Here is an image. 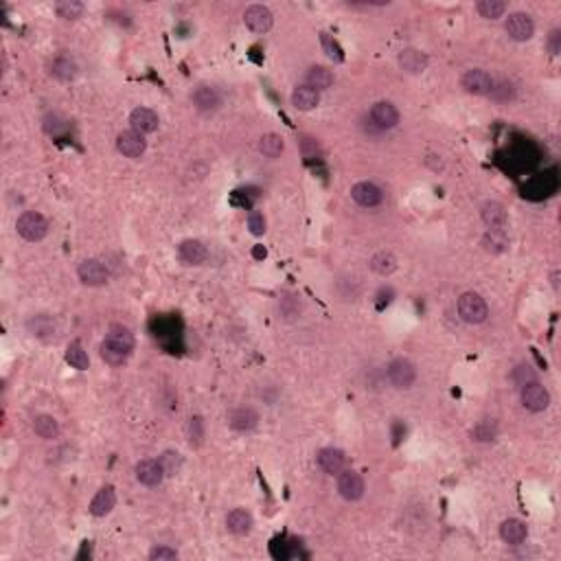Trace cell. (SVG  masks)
I'll return each mask as SVG.
<instances>
[{"instance_id":"obj_44","label":"cell","mask_w":561,"mask_h":561,"mask_svg":"<svg viewBox=\"0 0 561 561\" xmlns=\"http://www.w3.org/2000/svg\"><path fill=\"white\" fill-rule=\"evenodd\" d=\"M248 230L252 232V235H263L265 232V217L261 215V213H257V211H252L250 215H248Z\"/></svg>"},{"instance_id":"obj_22","label":"cell","mask_w":561,"mask_h":561,"mask_svg":"<svg viewBox=\"0 0 561 561\" xmlns=\"http://www.w3.org/2000/svg\"><path fill=\"white\" fill-rule=\"evenodd\" d=\"M114 507H116V491L112 485H105L95 493L88 511H91V515H95V518H105Z\"/></svg>"},{"instance_id":"obj_23","label":"cell","mask_w":561,"mask_h":561,"mask_svg":"<svg viewBox=\"0 0 561 561\" xmlns=\"http://www.w3.org/2000/svg\"><path fill=\"white\" fill-rule=\"evenodd\" d=\"M228 426L235 432H252L259 426V415L252 408H235L228 412Z\"/></svg>"},{"instance_id":"obj_37","label":"cell","mask_w":561,"mask_h":561,"mask_svg":"<svg viewBox=\"0 0 561 561\" xmlns=\"http://www.w3.org/2000/svg\"><path fill=\"white\" fill-rule=\"evenodd\" d=\"M476 11L487 20H495L507 14V3H502V0H480L476 5Z\"/></svg>"},{"instance_id":"obj_14","label":"cell","mask_w":561,"mask_h":561,"mask_svg":"<svg viewBox=\"0 0 561 561\" xmlns=\"http://www.w3.org/2000/svg\"><path fill=\"white\" fill-rule=\"evenodd\" d=\"M134 474H136V480L145 487H158L167 476H165V471L160 467L158 460L154 458H143L136 463L134 467Z\"/></svg>"},{"instance_id":"obj_30","label":"cell","mask_w":561,"mask_h":561,"mask_svg":"<svg viewBox=\"0 0 561 561\" xmlns=\"http://www.w3.org/2000/svg\"><path fill=\"white\" fill-rule=\"evenodd\" d=\"M34 432L44 441H53L60 436V423L51 415H38L34 419Z\"/></svg>"},{"instance_id":"obj_7","label":"cell","mask_w":561,"mask_h":561,"mask_svg":"<svg viewBox=\"0 0 561 561\" xmlns=\"http://www.w3.org/2000/svg\"><path fill=\"white\" fill-rule=\"evenodd\" d=\"M77 277L88 287H101L110 281V270H108V265H103L99 259H86L79 263Z\"/></svg>"},{"instance_id":"obj_34","label":"cell","mask_w":561,"mask_h":561,"mask_svg":"<svg viewBox=\"0 0 561 561\" xmlns=\"http://www.w3.org/2000/svg\"><path fill=\"white\" fill-rule=\"evenodd\" d=\"M158 463H160V467H163V471H165V476H167V478L178 476L180 471H182V467H185L182 456H180L178 452H173V450L163 452V454L158 456Z\"/></svg>"},{"instance_id":"obj_2","label":"cell","mask_w":561,"mask_h":561,"mask_svg":"<svg viewBox=\"0 0 561 561\" xmlns=\"http://www.w3.org/2000/svg\"><path fill=\"white\" fill-rule=\"evenodd\" d=\"M16 230L24 242L38 244L48 235V222L38 211H24L16 222Z\"/></svg>"},{"instance_id":"obj_11","label":"cell","mask_w":561,"mask_h":561,"mask_svg":"<svg viewBox=\"0 0 561 561\" xmlns=\"http://www.w3.org/2000/svg\"><path fill=\"white\" fill-rule=\"evenodd\" d=\"M369 116H371V123L377 130H393L399 125V110L391 101H377L371 108Z\"/></svg>"},{"instance_id":"obj_20","label":"cell","mask_w":561,"mask_h":561,"mask_svg":"<svg viewBox=\"0 0 561 561\" xmlns=\"http://www.w3.org/2000/svg\"><path fill=\"white\" fill-rule=\"evenodd\" d=\"M399 68L408 75H421L428 68V55L419 48H403L397 57Z\"/></svg>"},{"instance_id":"obj_12","label":"cell","mask_w":561,"mask_h":561,"mask_svg":"<svg viewBox=\"0 0 561 561\" xmlns=\"http://www.w3.org/2000/svg\"><path fill=\"white\" fill-rule=\"evenodd\" d=\"M116 150L125 158H140L147 150V140L140 132L136 130H125L116 136Z\"/></svg>"},{"instance_id":"obj_42","label":"cell","mask_w":561,"mask_h":561,"mask_svg":"<svg viewBox=\"0 0 561 561\" xmlns=\"http://www.w3.org/2000/svg\"><path fill=\"white\" fill-rule=\"evenodd\" d=\"M299 147H301V154H303V158L307 160V163H312V160H318L320 158V145H318V140L316 138H312V136H303L301 138V143H299Z\"/></svg>"},{"instance_id":"obj_3","label":"cell","mask_w":561,"mask_h":561,"mask_svg":"<svg viewBox=\"0 0 561 561\" xmlns=\"http://www.w3.org/2000/svg\"><path fill=\"white\" fill-rule=\"evenodd\" d=\"M458 316H460L467 324H480V322H485L487 316H489L487 301L480 297L478 292H465V294H460V299H458Z\"/></svg>"},{"instance_id":"obj_36","label":"cell","mask_w":561,"mask_h":561,"mask_svg":"<svg viewBox=\"0 0 561 561\" xmlns=\"http://www.w3.org/2000/svg\"><path fill=\"white\" fill-rule=\"evenodd\" d=\"M187 438H189V446L191 448H200L204 438H206V426H204V419L200 415H193L189 421H187Z\"/></svg>"},{"instance_id":"obj_43","label":"cell","mask_w":561,"mask_h":561,"mask_svg":"<svg viewBox=\"0 0 561 561\" xmlns=\"http://www.w3.org/2000/svg\"><path fill=\"white\" fill-rule=\"evenodd\" d=\"M150 559L152 561H173V559H178V550L171 546H154L150 550Z\"/></svg>"},{"instance_id":"obj_1","label":"cell","mask_w":561,"mask_h":561,"mask_svg":"<svg viewBox=\"0 0 561 561\" xmlns=\"http://www.w3.org/2000/svg\"><path fill=\"white\" fill-rule=\"evenodd\" d=\"M134 334L125 327H112L101 342V358L110 366H121L134 351Z\"/></svg>"},{"instance_id":"obj_45","label":"cell","mask_w":561,"mask_h":561,"mask_svg":"<svg viewBox=\"0 0 561 561\" xmlns=\"http://www.w3.org/2000/svg\"><path fill=\"white\" fill-rule=\"evenodd\" d=\"M513 377H515V381L520 384V386H524V384H528V381H535V373L530 371V366H526V364L518 366Z\"/></svg>"},{"instance_id":"obj_27","label":"cell","mask_w":561,"mask_h":561,"mask_svg":"<svg viewBox=\"0 0 561 561\" xmlns=\"http://www.w3.org/2000/svg\"><path fill=\"white\" fill-rule=\"evenodd\" d=\"M289 101H292V105L297 108V110L309 112V110H314V108L320 103V93L314 91V88H309L307 83H305V86H297V88H294L292 97H289Z\"/></svg>"},{"instance_id":"obj_17","label":"cell","mask_w":561,"mask_h":561,"mask_svg":"<svg viewBox=\"0 0 561 561\" xmlns=\"http://www.w3.org/2000/svg\"><path fill=\"white\" fill-rule=\"evenodd\" d=\"M316 463H318V467L324 471V474L338 476L340 471L344 469L346 458H344V452L338 450V448H322L316 454Z\"/></svg>"},{"instance_id":"obj_10","label":"cell","mask_w":561,"mask_h":561,"mask_svg":"<svg viewBox=\"0 0 561 561\" xmlns=\"http://www.w3.org/2000/svg\"><path fill=\"white\" fill-rule=\"evenodd\" d=\"M244 22H246V26L250 29L252 34L263 36V34H268L270 29H272L274 16H272V11L265 7V5H250V7L244 11Z\"/></svg>"},{"instance_id":"obj_41","label":"cell","mask_w":561,"mask_h":561,"mask_svg":"<svg viewBox=\"0 0 561 561\" xmlns=\"http://www.w3.org/2000/svg\"><path fill=\"white\" fill-rule=\"evenodd\" d=\"M489 97L493 101H498V103H507V101H511L515 97V91H513V86L509 81H500V83L493 81V88H491Z\"/></svg>"},{"instance_id":"obj_29","label":"cell","mask_w":561,"mask_h":561,"mask_svg":"<svg viewBox=\"0 0 561 561\" xmlns=\"http://www.w3.org/2000/svg\"><path fill=\"white\" fill-rule=\"evenodd\" d=\"M483 248L491 254H502L509 248V237L505 230H487L483 235Z\"/></svg>"},{"instance_id":"obj_25","label":"cell","mask_w":561,"mask_h":561,"mask_svg":"<svg viewBox=\"0 0 561 561\" xmlns=\"http://www.w3.org/2000/svg\"><path fill=\"white\" fill-rule=\"evenodd\" d=\"M252 526H254V518L246 509H232L226 515V528L232 535H248L252 530Z\"/></svg>"},{"instance_id":"obj_33","label":"cell","mask_w":561,"mask_h":561,"mask_svg":"<svg viewBox=\"0 0 561 561\" xmlns=\"http://www.w3.org/2000/svg\"><path fill=\"white\" fill-rule=\"evenodd\" d=\"M64 358H66V362H68L73 369H77V371H88V366H91V358H88V353L83 351L81 342H77V340L66 346Z\"/></svg>"},{"instance_id":"obj_15","label":"cell","mask_w":561,"mask_h":561,"mask_svg":"<svg viewBox=\"0 0 561 561\" xmlns=\"http://www.w3.org/2000/svg\"><path fill=\"white\" fill-rule=\"evenodd\" d=\"M191 101H193L195 110H200V112H215L222 105V95L215 86L202 83L191 93Z\"/></svg>"},{"instance_id":"obj_21","label":"cell","mask_w":561,"mask_h":561,"mask_svg":"<svg viewBox=\"0 0 561 561\" xmlns=\"http://www.w3.org/2000/svg\"><path fill=\"white\" fill-rule=\"evenodd\" d=\"M26 329L29 334H31L34 338L38 340H44V342H51L55 340V334H57V324L51 316L46 314H38L34 318H29L26 320Z\"/></svg>"},{"instance_id":"obj_47","label":"cell","mask_w":561,"mask_h":561,"mask_svg":"<svg viewBox=\"0 0 561 561\" xmlns=\"http://www.w3.org/2000/svg\"><path fill=\"white\" fill-rule=\"evenodd\" d=\"M254 257H257V259H265V248L257 246V248H254Z\"/></svg>"},{"instance_id":"obj_13","label":"cell","mask_w":561,"mask_h":561,"mask_svg":"<svg viewBox=\"0 0 561 561\" xmlns=\"http://www.w3.org/2000/svg\"><path fill=\"white\" fill-rule=\"evenodd\" d=\"M351 197L356 204L364 206V209H375V206L384 202V191L375 182L364 180V182H358L351 187Z\"/></svg>"},{"instance_id":"obj_4","label":"cell","mask_w":561,"mask_h":561,"mask_svg":"<svg viewBox=\"0 0 561 561\" xmlns=\"http://www.w3.org/2000/svg\"><path fill=\"white\" fill-rule=\"evenodd\" d=\"M386 379L393 388L408 391V388H412V384L417 381V366L406 358H395L386 366Z\"/></svg>"},{"instance_id":"obj_31","label":"cell","mask_w":561,"mask_h":561,"mask_svg":"<svg viewBox=\"0 0 561 561\" xmlns=\"http://www.w3.org/2000/svg\"><path fill=\"white\" fill-rule=\"evenodd\" d=\"M334 83V73L327 66H312L307 71V86L314 88V91H327V88Z\"/></svg>"},{"instance_id":"obj_18","label":"cell","mask_w":561,"mask_h":561,"mask_svg":"<svg viewBox=\"0 0 561 561\" xmlns=\"http://www.w3.org/2000/svg\"><path fill=\"white\" fill-rule=\"evenodd\" d=\"M130 125H132V130H136V132H140L143 136L145 134H152V132H156L158 130V125H160V121H158V114L152 110V108H134L132 110V114H130Z\"/></svg>"},{"instance_id":"obj_8","label":"cell","mask_w":561,"mask_h":561,"mask_svg":"<svg viewBox=\"0 0 561 561\" xmlns=\"http://www.w3.org/2000/svg\"><path fill=\"white\" fill-rule=\"evenodd\" d=\"M366 485L364 478L358 474V471L351 469H342L338 474V493L346 500V502H358L364 498Z\"/></svg>"},{"instance_id":"obj_6","label":"cell","mask_w":561,"mask_h":561,"mask_svg":"<svg viewBox=\"0 0 561 561\" xmlns=\"http://www.w3.org/2000/svg\"><path fill=\"white\" fill-rule=\"evenodd\" d=\"M505 31L515 42H528L535 36V22L524 11H513V14H509V18L505 22Z\"/></svg>"},{"instance_id":"obj_19","label":"cell","mask_w":561,"mask_h":561,"mask_svg":"<svg viewBox=\"0 0 561 561\" xmlns=\"http://www.w3.org/2000/svg\"><path fill=\"white\" fill-rule=\"evenodd\" d=\"M77 73H79V66L68 55H57L48 62V75L57 81H62V83L73 81L77 77Z\"/></svg>"},{"instance_id":"obj_46","label":"cell","mask_w":561,"mask_h":561,"mask_svg":"<svg viewBox=\"0 0 561 561\" xmlns=\"http://www.w3.org/2000/svg\"><path fill=\"white\" fill-rule=\"evenodd\" d=\"M548 48H550L552 55H559V51H561V31H559V29H555V31L550 34V38H548Z\"/></svg>"},{"instance_id":"obj_24","label":"cell","mask_w":561,"mask_h":561,"mask_svg":"<svg viewBox=\"0 0 561 561\" xmlns=\"http://www.w3.org/2000/svg\"><path fill=\"white\" fill-rule=\"evenodd\" d=\"M500 537L505 544H511V546H520L522 542H526L528 537V528L522 520L518 518H509L500 524Z\"/></svg>"},{"instance_id":"obj_39","label":"cell","mask_w":561,"mask_h":561,"mask_svg":"<svg viewBox=\"0 0 561 561\" xmlns=\"http://www.w3.org/2000/svg\"><path fill=\"white\" fill-rule=\"evenodd\" d=\"M83 9L86 7L79 3V0H60V3L55 5V14L62 20H77V18H81Z\"/></svg>"},{"instance_id":"obj_38","label":"cell","mask_w":561,"mask_h":561,"mask_svg":"<svg viewBox=\"0 0 561 561\" xmlns=\"http://www.w3.org/2000/svg\"><path fill=\"white\" fill-rule=\"evenodd\" d=\"M320 46H322L324 53H327L329 60H334L336 64H342V62H344V51H342V46H340V44L336 42V38L329 36L327 31L320 34Z\"/></svg>"},{"instance_id":"obj_16","label":"cell","mask_w":561,"mask_h":561,"mask_svg":"<svg viewBox=\"0 0 561 561\" xmlns=\"http://www.w3.org/2000/svg\"><path fill=\"white\" fill-rule=\"evenodd\" d=\"M480 217L487 224V228H491V230H505L509 226L507 209L500 202H493V200H489L480 206Z\"/></svg>"},{"instance_id":"obj_32","label":"cell","mask_w":561,"mask_h":561,"mask_svg":"<svg viewBox=\"0 0 561 561\" xmlns=\"http://www.w3.org/2000/svg\"><path fill=\"white\" fill-rule=\"evenodd\" d=\"M285 150V143L279 134H263L259 138V152L265 156V158H279Z\"/></svg>"},{"instance_id":"obj_5","label":"cell","mask_w":561,"mask_h":561,"mask_svg":"<svg viewBox=\"0 0 561 561\" xmlns=\"http://www.w3.org/2000/svg\"><path fill=\"white\" fill-rule=\"evenodd\" d=\"M520 399H522V406L530 412H544L550 406V393L537 379L524 384L520 391Z\"/></svg>"},{"instance_id":"obj_9","label":"cell","mask_w":561,"mask_h":561,"mask_svg":"<svg viewBox=\"0 0 561 561\" xmlns=\"http://www.w3.org/2000/svg\"><path fill=\"white\" fill-rule=\"evenodd\" d=\"M460 86H463L465 93L483 97V95H489V93H491L493 77H491L487 71H483V68H469V71H465V75L460 77Z\"/></svg>"},{"instance_id":"obj_35","label":"cell","mask_w":561,"mask_h":561,"mask_svg":"<svg viewBox=\"0 0 561 561\" xmlns=\"http://www.w3.org/2000/svg\"><path fill=\"white\" fill-rule=\"evenodd\" d=\"M498 436V423L493 419H483L471 430V441L476 443H491Z\"/></svg>"},{"instance_id":"obj_28","label":"cell","mask_w":561,"mask_h":561,"mask_svg":"<svg viewBox=\"0 0 561 561\" xmlns=\"http://www.w3.org/2000/svg\"><path fill=\"white\" fill-rule=\"evenodd\" d=\"M369 265H371V270H373L375 274H379V277H391V274L397 270V257H395L393 252H388V250H381V252H377V254L371 257Z\"/></svg>"},{"instance_id":"obj_40","label":"cell","mask_w":561,"mask_h":561,"mask_svg":"<svg viewBox=\"0 0 561 561\" xmlns=\"http://www.w3.org/2000/svg\"><path fill=\"white\" fill-rule=\"evenodd\" d=\"M66 128H68V125H66V119H64V116L57 114V112L44 116V132H46V134H51V136H60V134L66 132Z\"/></svg>"},{"instance_id":"obj_26","label":"cell","mask_w":561,"mask_h":561,"mask_svg":"<svg viewBox=\"0 0 561 561\" xmlns=\"http://www.w3.org/2000/svg\"><path fill=\"white\" fill-rule=\"evenodd\" d=\"M178 257L185 265H202L209 257V250L197 240H187L178 246Z\"/></svg>"}]
</instances>
